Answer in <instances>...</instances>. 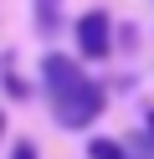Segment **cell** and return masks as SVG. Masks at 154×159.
<instances>
[{"instance_id":"1","label":"cell","mask_w":154,"mask_h":159,"mask_svg":"<svg viewBox=\"0 0 154 159\" xmlns=\"http://www.w3.org/2000/svg\"><path fill=\"white\" fill-rule=\"evenodd\" d=\"M51 108H57V123H62V128H87L92 118L108 108V93H103V87L82 72L77 82H67V87H57V93H51Z\"/></svg>"},{"instance_id":"2","label":"cell","mask_w":154,"mask_h":159,"mask_svg":"<svg viewBox=\"0 0 154 159\" xmlns=\"http://www.w3.org/2000/svg\"><path fill=\"white\" fill-rule=\"evenodd\" d=\"M77 52L87 57V62H103L108 57V46H113V21L103 11H87V16H77Z\"/></svg>"},{"instance_id":"3","label":"cell","mask_w":154,"mask_h":159,"mask_svg":"<svg viewBox=\"0 0 154 159\" xmlns=\"http://www.w3.org/2000/svg\"><path fill=\"white\" fill-rule=\"evenodd\" d=\"M31 21H36L41 36H57L62 31V0H31Z\"/></svg>"},{"instance_id":"4","label":"cell","mask_w":154,"mask_h":159,"mask_svg":"<svg viewBox=\"0 0 154 159\" xmlns=\"http://www.w3.org/2000/svg\"><path fill=\"white\" fill-rule=\"evenodd\" d=\"M87 159H128V154H123L118 139H92V144H87Z\"/></svg>"},{"instance_id":"5","label":"cell","mask_w":154,"mask_h":159,"mask_svg":"<svg viewBox=\"0 0 154 159\" xmlns=\"http://www.w3.org/2000/svg\"><path fill=\"white\" fill-rule=\"evenodd\" d=\"M10 159H36V144H26V139H21V144L10 149Z\"/></svg>"},{"instance_id":"6","label":"cell","mask_w":154,"mask_h":159,"mask_svg":"<svg viewBox=\"0 0 154 159\" xmlns=\"http://www.w3.org/2000/svg\"><path fill=\"white\" fill-rule=\"evenodd\" d=\"M0 134H5V113H0Z\"/></svg>"},{"instance_id":"7","label":"cell","mask_w":154,"mask_h":159,"mask_svg":"<svg viewBox=\"0 0 154 159\" xmlns=\"http://www.w3.org/2000/svg\"><path fill=\"white\" fill-rule=\"evenodd\" d=\"M149 128H154V113H149Z\"/></svg>"}]
</instances>
